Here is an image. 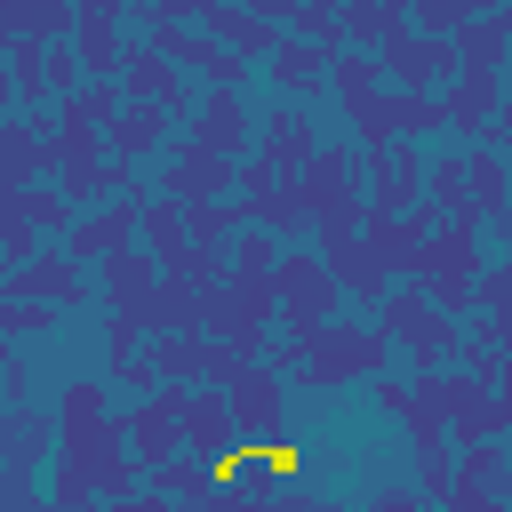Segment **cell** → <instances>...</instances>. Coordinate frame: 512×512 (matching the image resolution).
Here are the masks:
<instances>
[{
    "label": "cell",
    "instance_id": "obj_1",
    "mask_svg": "<svg viewBox=\"0 0 512 512\" xmlns=\"http://www.w3.org/2000/svg\"><path fill=\"white\" fill-rule=\"evenodd\" d=\"M296 464H304V456H296V448H288V440H272V448H264V472H272V480H288V472H296Z\"/></svg>",
    "mask_w": 512,
    "mask_h": 512
}]
</instances>
